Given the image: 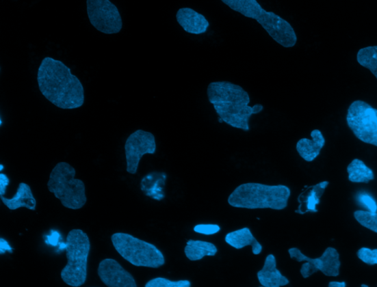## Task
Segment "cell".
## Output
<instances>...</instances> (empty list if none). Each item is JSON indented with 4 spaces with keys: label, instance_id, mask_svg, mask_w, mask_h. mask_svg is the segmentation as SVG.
<instances>
[{
    "label": "cell",
    "instance_id": "1",
    "mask_svg": "<svg viewBox=\"0 0 377 287\" xmlns=\"http://www.w3.org/2000/svg\"><path fill=\"white\" fill-rule=\"evenodd\" d=\"M38 88L44 98L62 109H76L85 102L81 81L62 61L46 57L38 67Z\"/></svg>",
    "mask_w": 377,
    "mask_h": 287
},
{
    "label": "cell",
    "instance_id": "2",
    "mask_svg": "<svg viewBox=\"0 0 377 287\" xmlns=\"http://www.w3.org/2000/svg\"><path fill=\"white\" fill-rule=\"evenodd\" d=\"M207 96L222 121L244 131H250V117L264 110L262 104L250 107L249 94L240 85L229 81L210 83Z\"/></svg>",
    "mask_w": 377,
    "mask_h": 287
},
{
    "label": "cell",
    "instance_id": "3",
    "mask_svg": "<svg viewBox=\"0 0 377 287\" xmlns=\"http://www.w3.org/2000/svg\"><path fill=\"white\" fill-rule=\"evenodd\" d=\"M291 191L285 185L246 183L237 187L228 198L235 208L283 210L287 208Z\"/></svg>",
    "mask_w": 377,
    "mask_h": 287
},
{
    "label": "cell",
    "instance_id": "4",
    "mask_svg": "<svg viewBox=\"0 0 377 287\" xmlns=\"http://www.w3.org/2000/svg\"><path fill=\"white\" fill-rule=\"evenodd\" d=\"M233 11L253 18L262 26L273 40L285 48L294 47L298 40L291 24L274 12L265 11L257 0H221Z\"/></svg>",
    "mask_w": 377,
    "mask_h": 287
},
{
    "label": "cell",
    "instance_id": "5",
    "mask_svg": "<svg viewBox=\"0 0 377 287\" xmlns=\"http://www.w3.org/2000/svg\"><path fill=\"white\" fill-rule=\"evenodd\" d=\"M67 264L61 273L64 283L79 287L87 279V266L91 245L89 236L81 229H73L67 235L66 244Z\"/></svg>",
    "mask_w": 377,
    "mask_h": 287
},
{
    "label": "cell",
    "instance_id": "6",
    "mask_svg": "<svg viewBox=\"0 0 377 287\" xmlns=\"http://www.w3.org/2000/svg\"><path fill=\"white\" fill-rule=\"evenodd\" d=\"M73 167L60 162L53 169L47 188L61 201L63 206L73 210L83 208L86 203V187L83 180L76 179Z\"/></svg>",
    "mask_w": 377,
    "mask_h": 287
},
{
    "label": "cell",
    "instance_id": "7",
    "mask_svg": "<svg viewBox=\"0 0 377 287\" xmlns=\"http://www.w3.org/2000/svg\"><path fill=\"white\" fill-rule=\"evenodd\" d=\"M115 250L132 265L159 268L166 264V258L153 244L125 233L112 236Z\"/></svg>",
    "mask_w": 377,
    "mask_h": 287
},
{
    "label": "cell",
    "instance_id": "8",
    "mask_svg": "<svg viewBox=\"0 0 377 287\" xmlns=\"http://www.w3.org/2000/svg\"><path fill=\"white\" fill-rule=\"evenodd\" d=\"M346 121L357 139L377 147V109L365 102L354 101L348 109Z\"/></svg>",
    "mask_w": 377,
    "mask_h": 287
},
{
    "label": "cell",
    "instance_id": "9",
    "mask_svg": "<svg viewBox=\"0 0 377 287\" xmlns=\"http://www.w3.org/2000/svg\"><path fill=\"white\" fill-rule=\"evenodd\" d=\"M288 253L289 257L298 262H306L300 270L304 279H307L317 271H321L326 276L336 277L340 274V255L334 247H327L321 257L315 258L305 256L297 247L289 248Z\"/></svg>",
    "mask_w": 377,
    "mask_h": 287
},
{
    "label": "cell",
    "instance_id": "10",
    "mask_svg": "<svg viewBox=\"0 0 377 287\" xmlns=\"http://www.w3.org/2000/svg\"><path fill=\"white\" fill-rule=\"evenodd\" d=\"M87 14L93 27L105 34L121 31L122 19L118 8L110 0H86Z\"/></svg>",
    "mask_w": 377,
    "mask_h": 287
},
{
    "label": "cell",
    "instance_id": "11",
    "mask_svg": "<svg viewBox=\"0 0 377 287\" xmlns=\"http://www.w3.org/2000/svg\"><path fill=\"white\" fill-rule=\"evenodd\" d=\"M156 151V139L152 133L138 130L131 134L125 144L129 174H136L141 159L146 154H154Z\"/></svg>",
    "mask_w": 377,
    "mask_h": 287
},
{
    "label": "cell",
    "instance_id": "12",
    "mask_svg": "<svg viewBox=\"0 0 377 287\" xmlns=\"http://www.w3.org/2000/svg\"><path fill=\"white\" fill-rule=\"evenodd\" d=\"M99 275L109 287H137L133 276L113 258H105L99 264Z\"/></svg>",
    "mask_w": 377,
    "mask_h": 287
},
{
    "label": "cell",
    "instance_id": "13",
    "mask_svg": "<svg viewBox=\"0 0 377 287\" xmlns=\"http://www.w3.org/2000/svg\"><path fill=\"white\" fill-rule=\"evenodd\" d=\"M178 23L187 33L200 35L209 27L207 18L190 8H180L177 14Z\"/></svg>",
    "mask_w": 377,
    "mask_h": 287
},
{
    "label": "cell",
    "instance_id": "14",
    "mask_svg": "<svg viewBox=\"0 0 377 287\" xmlns=\"http://www.w3.org/2000/svg\"><path fill=\"white\" fill-rule=\"evenodd\" d=\"M276 265L275 256H267L263 267L257 274L261 285L264 287H281L289 284V279L277 269Z\"/></svg>",
    "mask_w": 377,
    "mask_h": 287
},
{
    "label": "cell",
    "instance_id": "15",
    "mask_svg": "<svg viewBox=\"0 0 377 287\" xmlns=\"http://www.w3.org/2000/svg\"><path fill=\"white\" fill-rule=\"evenodd\" d=\"M328 185V181H323L304 189L298 197L299 206L296 213L300 215L317 213V206L320 204L321 197Z\"/></svg>",
    "mask_w": 377,
    "mask_h": 287
},
{
    "label": "cell",
    "instance_id": "16",
    "mask_svg": "<svg viewBox=\"0 0 377 287\" xmlns=\"http://www.w3.org/2000/svg\"><path fill=\"white\" fill-rule=\"evenodd\" d=\"M312 139L307 138L299 140L296 144V150L306 161H313L319 155L325 146L326 140L321 131L313 130L311 132Z\"/></svg>",
    "mask_w": 377,
    "mask_h": 287
},
{
    "label": "cell",
    "instance_id": "17",
    "mask_svg": "<svg viewBox=\"0 0 377 287\" xmlns=\"http://www.w3.org/2000/svg\"><path fill=\"white\" fill-rule=\"evenodd\" d=\"M225 241L228 245L237 249V250L247 246H251L255 255H259L262 253L263 249V245L258 242L248 228H240L227 234Z\"/></svg>",
    "mask_w": 377,
    "mask_h": 287
},
{
    "label": "cell",
    "instance_id": "18",
    "mask_svg": "<svg viewBox=\"0 0 377 287\" xmlns=\"http://www.w3.org/2000/svg\"><path fill=\"white\" fill-rule=\"evenodd\" d=\"M0 197L10 210H16L23 207L32 210L36 208V200L31 188L26 183L19 184L16 193L12 198L9 199L3 195H0Z\"/></svg>",
    "mask_w": 377,
    "mask_h": 287
},
{
    "label": "cell",
    "instance_id": "19",
    "mask_svg": "<svg viewBox=\"0 0 377 287\" xmlns=\"http://www.w3.org/2000/svg\"><path fill=\"white\" fill-rule=\"evenodd\" d=\"M166 180L167 175L164 172H152L141 181V189L147 196L160 201L166 197Z\"/></svg>",
    "mask_w": 377,
    "mask_h": 287
},
{
    "label": "cell",
    "instance_id": "20",
    "mask_svg": "<svg viewBox=\"0 0 377 287\" xmlns=\"http://www.w3.org/2000/svg\"><path fill=\"white\" fill-rule=\"evenodd\" d=\"M218 251V247L215 244L193 239L187 243L185 248V256L192 262L201 260L206 256H215Z\"/></svg>",
    "mask_w": 377,
    "mask_h": 287
},
{
    "label": "cell",
    "instance_id": "21",
    "mask_svg": "<svg viewBox=\"0 0 377 287\" xmlns=\"http://www.w3.org/2000/svg\"><path fill=\"white\" fill-rule=\"evenodd\" d=\"M348 178L352 183L368 184L374 179V172L365 163L359 159H354L347 167Z\"/></svg>",
    "mask_w": 377,
    "mask_h": 287
},
{
    "label": "cell",
    "instance_id": "22",
    "mask_svg": "<svg viewBox=\"0 0 377 287\" xmlns=\"http://www.w3.org/2000/svg\"><path fill=\"white\" fill-rule=\"evenodd\" d=\"M357 62L369 69L377 79V46H367L357 53Z\"/></svg>",
    "mask_w": 377,
    "mask_h": 287
},
{
    "label": "cell",
    "instance_id": "23",
    "mask_svg": "<svg viewBox=\"0 0 377 287\" xmlns=\"http://www.w3.org/2000/svg\"><path fill=\"white\" fill-rule=\"evenodd\" d=\"M354 217L361 226L377 233V213L359 210L354 213Z\"/></svg>",
    "mask_w": 377,
    "mask_h": 287
},
{
    "label": "cell",
    "instance_id": "24",
    "mask_svg": "<svg viewBox=\"0 0 377 287\" xmlns=\"http://www.w3.org/2000/svg\"><path fill=\"white\" fill-rule=\"evenodd\" d=\"M191 282L188 280L171 281L166 277H155L148 282L146 287H190Z\"/></svg>",
    "mask_w": 377,
    "mask_h": 287
},
{
    "label": "cell",
    "instance_id": "25",
    "mask_svg": "<svg viewBox=\"0 0 377 287\" xmlns=\"http://www.w3.org/2000/svg\"><path fill=\"white\" fill-rule=\"evenodd\" d=\"M356 255L366 264L377 265V249L372 250L369 247H362L357 251Z\"/></svg>",
    "mask_w": 377,
    "mask_h": 287
},
{
    "label": "cell",
    "instance_id": "26",
    "mask_svg": "<svg viewBox=\"0 0 377 287\" xmlns=\"http://www.w3.org/2000/svg\"><path fill=\"white\" fill-rule=\"evenodd\" d=\"M193 230L198 234L210 236L218 234L220 231V226L217 224H199Z\"/></svg>",
    "mask_w": 377,
    "mask_h": 287
},
{
    "label": "cell",
    "instance_id": "27",
    "mask_svg": "<svg viewBox=\"0 0 377 287\" xmlns=\"http://www.w3.org/2000/svg\"><path fill=\"white\" fill-rule=\"evenodd\" d=\"M360 202L372 213H377V204L375 200L368 194H361Z\"/></svg>",
    "mask_w": 377,
    "mask_h": 287
},
{
    "label": "cell",
    "instance_id": "28",
    "mask_svg": "<svg viewBox=\"0 0 377 287\" xmlns=\"http://www.w3.org/2000/svg\"><path fill=\"white\" fill-rule=\"evenodd\" d=\"M10 180L6 175L0 174V195H4L6 193V188L9 185Z\"/></svg>",
    "mask_w": 377,
    "mask_h": 287
},
{
    "label": "cell",
    "instance_id": "29",
    "mask_svg": "<svg viewBox=\"0 0 377 287\" xmlns=\"http://www.w3.org/2000/svg\"><path fill=\"white\" fill-rule=\"evenodd\" d=\"M0 249H1V254H3L5 251H10V253H12V248L11 246L8 245V243L4 241V239L2 238L0 239Z\"/></svg>",
    "mask_w": 377,
    "mask_h": 287
},
{
    "label": "cell",
    "instance_id": "30",
    "mask_svg": "<svg viewBox=\"0 0 377 287\" xmlns=\"http://www.w3.org/2000/svg\"><path fill=\"white\" fill-rule=\"evenodd\" d=\"M330 287H346V284L344 282H331L328 284Z\"/></svg>",
    "mask_w": 377,
    "mask_h": 287
},
{
    "label": "cell",
    "instance_id": "31",
    "mask_svg": "<svg viewBox=\"0 0 377 287\" xmlns=\"http://www.w3.org/2000/svg\"><path fill=\"white\" fill-rule=\"evenodd\" d=\"M361 286H362V287H369L368 285H365V284H362Z\"/></svg>",
    "mask_w": 377,
    "mask_h": 287
}]
</instances>
